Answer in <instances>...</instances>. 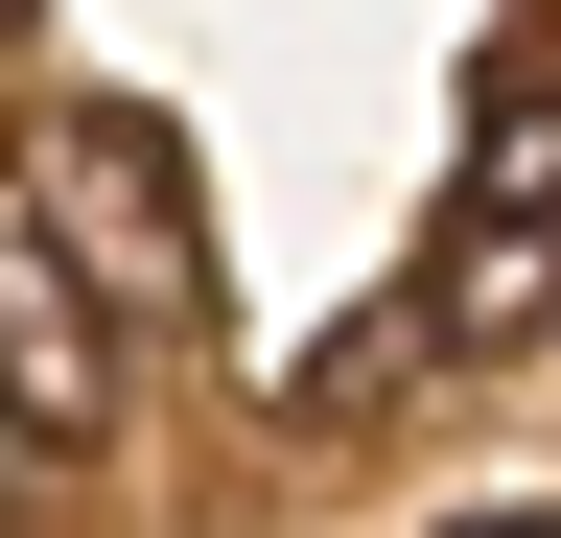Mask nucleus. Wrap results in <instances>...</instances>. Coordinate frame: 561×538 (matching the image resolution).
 I'll return each mask as SVG.
<instances>
[{"mask_svg": "<svg viewBox=\"0 0 561 538\" xmlns=\"http://www.w3.org/2000/svg\"><path fill=\"white\" fill-rule=\"evenodd\" d=\"M445 538H561V515H445Z\"/></svg>", "mask_w": 561, "mask_h": 538, "instance_id": "20e7f679", "label": "nucleus"}, {"mask_svg": "<svg viewBox=\"0 0 561 538\" xmlns=\"http://www.w3.org/2000/svg\"><path fill=\"white\" fill-rule=\"evenodd\" d=\"M515 328H561V234H491V257H445V352H515Z\"/></svg>", "mask_w": 561, "mask_h": 538, "instance_id": "7ed1b4c3", "label": "nucleus"}, {"mask_svg": "<svg viewBox=\"0 0 561 538\" xmlns=\"http://www.w3.org/2000/svg\"><path fill=\"white\" fill-rule=\"evenodd\" d=\"M0 398H24V468H94L117 445V352H94V282H70L47 211L0 234Z\"/></svg>", "mask_w": 561, "mask_h": 538, "instance_id": "f257e3e1", "label": "nucleus"}, {"mask_svg": "<svg viewBox=\"0 0 561 538\" xmlns=\"http://www.w3.org/2000/svg\"><path fill=\"white\" fill-rule=\"evenodd\" d=\"M468 234H561V71L468 94Z\"/></svg>", "mask_w": 561, "mask_h": 538, "instance_id": "f03ea898", "label": "nucleus"}]
</instances>
